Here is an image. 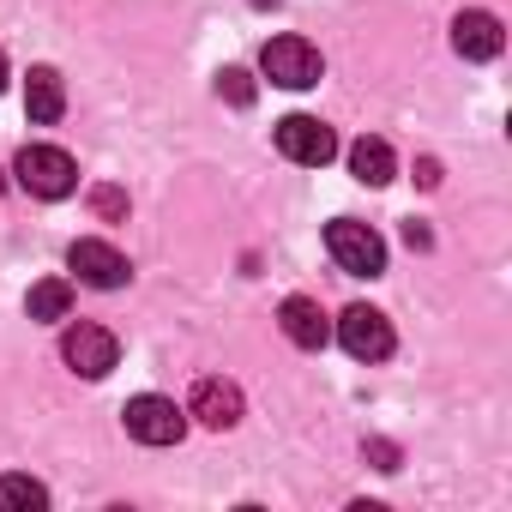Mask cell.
Returning a JSON list of instances; mask_svg holds the SVG:
<instances>
[{"mask_svg": "<svg viewBox=\"0 0 512 512\" xmlns=\"http://www.w3.org/2000/svg\"><path fill=\"white\" fill-rule=\"evenodd\" d=\"M260 73L272 85H284V91H314L326 79V61H320V49L308 37H272L260 49Z\"/></svg>", "mask_w": 512, "mask_h": 512, "instance_id": "cell-1", "label": "cell"}, {"mask_svg": "<svg viewBox=\"0 0 512 512\" xmlns=\"http://www.w3.org/2000/svg\"><path fill=\"white\" fill-rule=\"evenodd\" d=\"M13 175H19V187L31 199H67L79 187V163L61 145H25L19 163H13Z\"/></svg>", "mask_w": 512, "mask_h": 512, "instance_id": "cell-2", "label": "cell"}, {"mask_svg": "<svg viewBox=\"0 0 512 512\" xmlns=\"http://www.w3.org/2000/svg\"><path fill=\"white\" fill-rule=\"evenodd\" d=\"M326 253L338 260V272H350V278H380L386 272V241L368 223H356V217L326 223Z\"/></svg>", "mask_w": 512, "mask_h": 512, "instance_id": "cell-3", "label": "cell"}, {"mask_svg": "<svg viewBox=\"0 0 512 512\" xmlns=\"http://www.w3.org/2000/svg\"><path fill=\"white\" fill-rule=\"evenodd\" d=\"M121 422H127V434H133L139 446H175V440L187 434V410H181L175 398H163V392H139V398H127Z\"/></svg>", "mask_w": 512, "mask_h": 512, "instance_id": "cell-4", "label": "cell"}, {"mask_svg": "<svg viewBox=\"0 0 512 512\" xmlns=\"http://www.w3.org/2000/svg\"><path fill=\"white\" fill-rule=\"evenodd\" d=\"M278 151L290 163H302V169H326L338 157V133L326 121H314V115H284L278 121Z\"/></svg>", "mask_w": 512, "mask_h": 512, "instance_id": "cell-5", "label": "cell"}, {"mask_svg": "<svg viewBox=\"0 0 512 512\" xmlns=\"http://www.w3.org/2000/svg\"><path fill=\"white\" fill-rule=\"evenodd\" d=\"M338 344H344L356 362H386L398 338H392V320H386L380 308H362V302H356V308L338 314Z\"/></svg>", "mask_w": 512, "mask_h": 512, "instance_id": "cell-6", "label": "cell"}, {"mask_svg": "<svg viewBox=\"0 0 512 512\" xmlns=\"http://www.w3.org/2000/svg\"><path fill=\"white\" fill-rule=\"evenodd\" d=\"M61 362H67L73 374H85V380H103V374L121 362V344H115V332L79 320V326H67V338H61Z\"/></svg>", "mask_w": 512, "mask_h": 512, "instance_id": "cell-7", "label": "cell"}, {"mask_svg": "<svg viewBox=\"0 0 512 512\" xmlns=\"http://www.w3.org/2000/svg\"><path fill=\"white\" fill-rule=\"evenodd\" d=\"M67 266H73V272H79V284H91V290H121V284L133 278L127 253H121V247H109V241H97V235H85V241H73V247H67Z\"/></svg>", "mask_w": 512, "mask_h": 512, "instance_id": "cell-8", "label": "cell"}, {"mask_svg": "<svg viewBox=\"0 0 512 512\" xmlns=\"http://www.w3.org/2000/svg\"><path fill=\"white\" fill-rule=\"evenodd\" d=\"M278 326H284V338H290L296 350H326V344H332V320L320 314L314 296H290V302L278 308Z\"/></svg>", "mask_w": 512, "mask_h": 512, "instance_id": "cell-9", "label": "cell"}, {"mask_svg": "<svg viewBox=\"0 0 512 512\" xmlns=\"http://www.w3.org/2000/svg\"><path fill=\"white\" fill-rule=\"evenodd\" d=\"M500 19L494 13H482V7H470V13H458L452 19V49L464 55V61H494L500 55Z\"/></svg>", "mask_w": 512, "mask_h": 512, "instance_id": "cell-10", "label": "cell"}, {"mask_svg": "<svg viewBox=\"0 0 512 512\" xmlns=\"http://www.w3.org/2000/svg\"><path fill=\"white\" fill-rule=\"evenodd\" d=\"M187 416H199L205 428H235L241 422V386L235 380H199Z\"/></svg>", "mask_w": 512, "mask_h": 512, "instance_id": "cell-11", "label": "cell"}, {"mask_svg": "<svg viewBox=\"0 0 512 512\" xmlns=\"http://www.w3.org/2000/svg\"><path fill=\"white\" fill-rule=\"evenodd\" d=\"M25 109H31L37 127H55V121L67 115V85H61L55 67H31V79H25Z\"/></svg>", "mask_w": 512, "mask_h": 512, "instance_id": "cell-12", "label": "cell"}, {"mask_svg": "<svg viewBox=\"0 0 512 512\" xmlns=\"http://www.w3.org/2000/svg\"><path fill=\"white\" fill-rule=\"evenodd\" d=\"M350 169H356V181L386 187V181H392V169H398V157H392V145H386V139H356V145H350Z\"/></svg>", "mask_w": 512, "mask_h": 512, "instance_id": "cell-13", "label": "cell"}, {"mask_svg": "<svg viewBox=\"0 0 512 512\" xmlns=\"http://www.w3.org/2000/svg\"><path fill=\"white\" fill-rule=\"evenodd\" d=\"M25 314H31V320H67V314H73V284H67V278H43V284H31Z\"/></svg>", "mask_w": 512, "mask_h": 512, "instance_id": "cell-14", "label": "cell"}, {"mask_svg": "<svg viewBox=\"0 0 512 512\" xmlns=\"http://www.w3.org/2000/svg\"><path fill=\"white\" fill-rule=\"evenodd\" d=\"M0 506H25V512H43L49 506V488L37 482V476H0Z\"/></svg>", "mask_w": 512, "mask_h": 512, "instance_id": "cell-15", "label": "cell"}, {"mask_svg": "<svg viewBox=\"0 0 512 512\" xmlns=\"http://www.w3.org/2000/svg\"><path fill=\"white\" fill-rule=\"evenodd\" d=\"M217 97H229L235 109H247V103H253V79H247L241 67H229V73H217Z\"/></svg>", "mask_w": 512, "mask_h": 512, "instance_id": "cell-16", "label": "cell"}, {"mask_svg": "<svg viewBox=\"0 0 512 512\" xmlns=\"http://www.w3.org/2000/svg\"><path fill=\"white\" fill-rule=\"evenodd\" d=\"M97 211H103V217H121V211H127V199H121L115 187H97Z\"/></svg>", "mask_w": 512, "mask_h": 512, "instance_id": "cell-17", "label": "cell"}, {"mask_svg": "<svg viewBox=\"0 0 512 512\" xmlns=\"http://www.w3.org/2000/svg\"><path fill=\"white\" fill-rule=\"evenodd\" d=\"M0 91H7V55H0Z\"/></svg>", "mask_w": 512, "mask_h": 512, "instance_id": "cell-18", "label": "cell"}, {"mask_svg": "<svg viewBox=\"0 0 512 512\" xmlns=\"http://www.w3.org/2000/svg\"><path fill=\"white\" fill-rule=\"evenodd\" d=\"M0 193H7V181H0Z\"/></svg>", "mask_w": 512, "mask_h": 512, "instance_id": "cell-19", "label": "cell"}]
</instances>
